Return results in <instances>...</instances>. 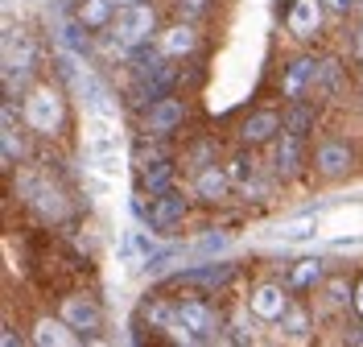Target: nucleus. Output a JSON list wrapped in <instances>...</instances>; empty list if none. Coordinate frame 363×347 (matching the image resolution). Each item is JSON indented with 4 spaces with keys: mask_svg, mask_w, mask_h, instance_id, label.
I'll return each instance as SVG.
<instances>
[{
    "mask_svg": "<svg viewBox=\"0 0 363 347\" xmlns=\"http://www.w3.org/2000/svg\"><path fill=\"white\" fill-rule=\"evenodd\" d=\"M21 120H25V128L38 133V137L62 133V124H67V99H62V92L50 87V83L29 87L25 92V104H21Z\"/></svg>",
    "mask_w": 363,
    "mask_h": 347,
    "instance_id": "nucleus-1",
    "label": "nucleus"
},
{
    "mask_svg": "<svg viewBox=\"0 0 363 347\" xmlns=\"http://www.w3.org/2000/svg\"><path fill=\"white\" fill-rule=\"evenodd\" d=\"M112 42H116V50H120V54H133L136 46H149V42H157V9H153L149 0L116 9Z\"/></svg>",
    "mask_w": 363,
    "mask_h": 347,
    "instance_id": "nucleus-2",
    "label": "nucleus"
},
{
    "mask_svg": "<svg viewBox=\"0 0 363 347\" xmlns=\"http://www.w3.org/2000/svg\"><path fill=\"white\" fill-rule=\"evenodd\" d=\"M289 302H294L289 281H285V285H281V281H260L248 294V314L256 323H281V314L289 310Z\"/></svg>",
    "mask_w": 363,
    "mask_h": 347,
    "instance_id": "nucleus-3",
    "label": "nucleus"
},
{
    "mask_svg": "<svg viewBox=\"0 0 363 347\" xmlns=\"http://www.w3.org/2000/svg\"><path fill=\"white\" fill-rule=\"evenodd\" d=\"M186 199H182L178 190H161V194H153V207H145V199H136V211L145 215V224L153 231H174L186 219Z\"/></svg>",
    "mask_w": 363,
    "mask_h": 347,
    "instance_id": "nucleus-4",
    "label": "nucleus"
},
{
    "mask_svg": "<svg viewBox=\"0 0 363 347\" xmlns=\"http://www.w3.org/2000/svg\"><path fill=\"white\" fill-rule=\"evenodd\" d=\"M178 331L190 343L194 339H215L219 335V314L203 298H186V302H178Z\"/></svg>",
    "mask_w": 363,
    "mask_h": 347,
    "instance_id": "nucleus-5",
    "label": "nucleus"
},
{
    "mask_svg": "<svg viewBox=\"0 0 363 347\" xmlns=\"http://www.w3.org/2000/svg\"><path fill=\"white\" fill-rule=\"evenodd\" d=\"M281 133H285V116L277 112V108H256L240 124V145L244 149H260V145H272Z\"/></svg>",
    "mask_w": 363,
    "mask_h": 347,
    "instance_id": "nucleus-6",
    "label": "nucleus"
},
{
    "mask_svg": "<svg viewBox=\"0 0 363 347\" xmlns=\"http://www.w3.org/2000/svg\"><path fill=\"white\" fill-rule=\"evenodd\" d=\"M318 79H322V62H318L314 54H301L294 58L285 75H281V95L294 104V99H306L310 92H318Z\"/></svg>",
    "mask_w": 363,
    "mask_h": 347,
    "instance_id": "nucleus-7",
    "label": "nucleus"
},
{
    "mask_svg": "<svg viewBox=\"0 0 363 347\" xmlns=\"http://www.w3.org/2000/svg\"><path fill=\"white\" fill-rule=\"evenodd\" d=\"M326 0H294L289 4V13H285V29L294 33L297 42H314L318 33H322V25H326Z\"/></svg>",
    "mask_w": 363,
    "mask_h": 347,
    "instance_id": "nucleus-8",
    "label": "nucleus"
},
{
    "mask_svg": "<svg viewBox=\"0 0 363 347\" xmlns=\"http://www.w3.org/2000/svg\"><path fill=\"white\" fill-rule=\"evenodd\" d=\"M182 124H186V99H178V95H161L157 104L145 108V133L149 137H169Z\"/></svg>",
    "mask_w": 363,
    "mask_h": 347,
    "instance_id": "nucleus-9",
    "label": "nucleus"
},
{
    "mask_svg": "<svg viewBox=\"0 0 363 347\" xmlns=\"http://www.w3.org/2000/svg\"><path fill=\"white\" fill-rule=\"evenodd\" d=\"M58 314H62L79 335H87V339L104 331V310H99V302L87 298V294H67L62 306H58Z\"/></svg>",
    "mask_w": 363,
    "mask_h": 347,
    "instance_id": "nucleus-10",
    "label": "nucleus"
},
{
    "mask_svg": "<svg viewBox=\"0 0 363 347\" xmlns=\"http://www.w3.org/2000/svg\"><path fill=\"white\" fill-rule=\"evenodd\" d=\"M314 170L322 174V178H347L351 170H355V149L347 145V141L330 137L322 141L314 149Z\"/></svg>",
    "mask_w": 363,
    "mask_h": 347,
    "instance_id": "nucleus-11",
    "label": "nucleus"
},
{
    "mask_svg": "<svg viewBox=\"0 0 363 347\" xmlns=\"http://www.w3.org/2000/svg\"><path fill=\"white\" fill-rule=\"evenodd\" d=\"M306 165V137H297V133H281V137L272 141V170H277V178H297V170Z\"/></svg>",
    "mask_w": 363,
    "mask_h": 347,
    "instance_id": "nucleus-12",
    "label": "nucleus"
},
{
    "mask_svg": "<svg viewBox=\"0 0 363 347\" xmlns=\"http://www.w3.org/2000/svg\"><path fill=\"white\" fill-rule=\"evenodd\" d=\"M231 174H227V165L211 162L203 170H194V199L199 203H223L227 194H231Z\"/></svg>",
    "mask_w": 363,
    "mask_h": 347,
    "instance_id": "nucleus-13",
    "label": "nucleus"
},
{
    "mask_svg": "<svg viewBox=\"0 0 363 347\" xmlns=\"http://www.w3.org/2000/svg\"><path fill=\"white\" fill-rule=\"evenodd\" d=\"M157 50L165 54V58H190V54L199 50V29H194V21H182L178 17L169 29H161Z\"/></svg>",
    "mask_w": 363,
    "mask_h": 347,
    "instance_id": "nucleus-14",
    "label": "nucleus"
},
{
    "mask_svg": "<svg viewBox=\"0 0 363 347\" xmlns=\"http://www.w3.org/2000/svg\"><path fill=\"white\" fill-rule=\"evenodd\" d=\"M79 339V331L58 314V319H38L33 323V331H29V343L33 347H70Z\"/></svg>",
    "mask_w": 363,
    "mask_h": 347,
    "instance_id": "nucleus-15",
    "label": "nucleus"
},
{
    "mask_svg": "<svg viewBox=\"0 0 363 347\" xmlns=\"http://www.w3.org/2000/svg\"><path fill=\"white\" fill-rule=\"evenodd\" d=\"M0 141H4V170H13V165L25 158V145H21V128H17V108H13V99H4V120H0Z\"/></svg>",
    "mask_w": 363,
    "mask_h": 347,
    "instance_id": "nucleus-16",
    "label": "nucleus"
},
{
    "mask_svg": "<svg viewBox=\"0 0 363 347\" xmlns=\"http://www.w3.org/2000/svg\"><path fill=\"white\" fill-rule=\"evenodd\" d=\"M79 25L87 29V33H104V29H112L116 25V4L112 0H79Z\"/></svg>",
    "mask_w": 363,
    "mask_h": 347,
    "instance_id": "nucleus-17",
    "label": "nucleus"
},
{
    "mask_svg": "<svg viewBox=\"0 0 363 347\" xmlns=\"http://www.w3.org/2000/svg\"><path fill=\"white\" fill-rule=\"evenodd\" d=\"M326 277H330L326 273V260L322 256H306V260H297L294 269H289V290L294 294H306V290H318Z\"/></svg>",
    "mask_w": 363,
    "mask_h": 347,
    "instance_id": "nucleus-18",
    "label": "nucleus"
},
{
    "mask_svg": "<svg viewBox=\"0 0 363 347\" xmlns=\"http://www.w3.org/2000/svg\"><path fill=\"white\" fill-rule=\"evenodd\" d=\"M140 186H145V190H153V194L169 190V186H174V162H169L165 153L145 158V162H140Z\"/></svg>",
    "mask_w": 363,
    "mask_h": 347,
    "instance_id": "nucleus-19",
    "label": "nucleus"
},
{
    "mask_svg": "<svg viewBox=\"0 0 363 347\" xmlns=\"http://www.w3.org/2000/svg\"><path fill=\"white\" fill-rule=\"evenodd\" d=\"M145 323L153 331H178V302H169V298L145 302Z\"/></svg>",
    "mask_w": 363,
    "mask_h": 347,
    "instance_id": "nucleus-20",
    "label": "nucleus"
},
{
    "mask_svg": "<svg viewBox=\"0 0 363 347\" xmlns=\"http://www.w3.org/2000/svg\"><path fill=\"white\" fill-rule=\"evenodd\" d=\"M235 277V265H203V269H190V273H182V281H190V285H227V281Z\"/></svg>",
    "mask_w": 363,
    "mask_h": 347,
    "instance_id": "nucleus-21",
    "label": "nucleus"
},
{
    "mask_svg": "<svg viewBox=\"0 0 363 347\" xmlns=\"http://www.w3.org/2000/svg\"><path fill=\"white\" fill-rule=\"evenodd\" d=\"M351 294H355L351 277H326V281H322V306H326V310L351 306Z\"/></svg>",
    "mask_w": 363,
    "mask_h": 347,
    "instance_id": "nucleus-22",
    "label": "nucleus"
},
{
    "mask_svg": "<svg viewBox=\"0 0 363 347\" xmlns=\"http://www.w3.org/2000/svg\"><path fill=\"white\" fill-rule=\"evenodd\" d=\"M281 331L289 339H310V310L301 302H289V310L281 314Z\"/></svg>",
    "mask_w": 363,
    "mask_h": 347,
    "instance_id": "nucleus-23",
    "label": "nucleus"
},
{
    "mask_svg": "<svg viewBox=\"0 0 363 347\" xmlns=\"http://www.w3.org/2000/svg\"><path fill=\"white\" fill-rule=\"evenodd\" d=\"M285 128L297 133V137H310V128H314V104L310 99H294V108L285 112Z\"/></svg>",
    "mask_w": 363,
    "mask_h": 347,
    "instance_id": "nucleus-24",
    "label": "nucleus"
},
{
    "mask_svg": "<svg viewBox=\"0 0 363 347\" xmlns=\"http://www.w3.org/2000/svg\"><path fill=\"white\" fill-rule=\"evenodd\" d=\"M227 174H231V182H235V186H252L256 162H248V153H235V158L227 162Z\"/></svg>",
    "mask_w": 363,
    "mask_h": 347,
    "instance_id": "nucleus-25",
    "label": "nucleus"
},
{
    "mask_svg": "<svg viewBox=\"0 0 363 347\" xmlns=\"http://www.w3.org/2000/svg\"><path fill=\"white\" fill-rule=\"evenodd\" d=\"M206 9H211V0H174V13L182 21H199V17H206Z\"/></svg>",
    "mask_w": 363,
    "mask_h": 347,
    "instance_id": "nucleus-26",
    "label": "nucleus"
},
{
    "mask_svg": "<svg viewBox=\"0 0 363 347\" xmlns=\"http://www.w3.org/2000/svg\"><path fill=\"white\" fill-rule=\"evenodd\" d=\"M318 228V215H306V219H294V224H285V240H306L310 231Z\"/></svg>",
    "mask_w": 363,
    "mask_h": 347,
    "instance_id": "nucleus-27",
    "label": "nucleus"
},
{
    "mask_svg": "<svg viewBox=\"0 0 363 347\" xmlns=\"http://www.w3.org/2000/svg\"><path fill=\"white\" fill-rule=\"evenodd\" d=\"M326 9H330L335 17H347L351 9H359V0H326Z\"/></svg>",
    "mask_w": 363,
    "mask_h": 347,
    "instance_id": "nucleus-28",
    "label": "nucleus"
},
{
    "mask_svg": "<svg viewBox=\"0 0 363 347\" xmlns=\"http://www.w3.org/2000/svg\"><path fill=\"white\" fill-rule=\"evenodd\" d=\"M351 314H355V319H363V277L355 281V294H351Z\"/></svg>",
    "mask_w": 363,
    "mask_h": 347,
    "instance_id": "nucleus-29",
    "label": "nucleus"
},
{
    "mask_svg": "<svg viewBox=\"0 0 363 347\" xmlns=\"http://www.w3.org/2000/svg\"><path fill=\"white\" fill-rule=\"evenodd\" d=\"M0 343H4V347H17V335H13V326H4V335H0Z\"/></svg>",
    "mask_w": 363,
    "mask_h": 347,
    "instance_id": "nucleus-30",
    "label": "nucleus"
},
{
    "mask_svg": "<svg viewBox=\"0 0 363 347\" xmlns=\"http://www.w3.org/2000/svg\"><path fill=\"white\" fill-rule=\"evenodd\" d=\"M355 58H363V25H359V33H355Z\"/></svg>",
    "mask_w": 363,
    "mask_h": 347,
    "instance_id": "nucleus-31",
    "label": "nucleus"
},
{
    "mask_svg": "<svg viewBox=\"0 0 363 347\" xmlns=\"http://www.w3.org/2000/svg\"><path fill=\"white\" fill-rule=\"evenodd\" d=\"M116 9H124V4H140V0H112Z\"/></svg>",
    "mask_w": 363,
    "mask_h": 347,
    "instance_id": "nucleus-32",
    "label": "nucleus"
},
{
    "mask_svg": "<svg viewBox=\"0 0 363 347\" xmlns=\"http://www.w3.org/2000/svg\"><path fill=\"white\" fill-rule=\"evenodd\" d=\"M359 13H363V0H359Z\"/></svg>",
    "mask_w": 363,
    "mask_h": 347,
    "instance_id": "nucleus-33",
    "label": "nucleus"
},
{
    "mask_svg": "<svg viewBox=\"0 0 363 347\" xmlns=\"http://www.w3.org/2000/svg\"><path fill=\"white\" fill-rule=\"evenodd\" d=\"M359 79H363V70H359Z\"/></svg>",
    "mask_w": 363,
    "mask_h": 347,
    "instance_id": "nucleus-34",
    "label": "nucleus"
}]
</instances>
